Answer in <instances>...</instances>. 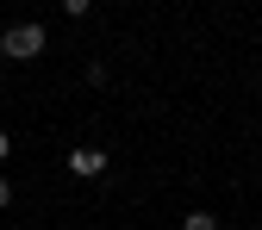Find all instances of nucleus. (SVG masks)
<instances>
[{"instance_id": "1", "label": "nucleus", "mask_w": 262, "mask_h": 230, "mask_svg": "<svg viewBox=\"0 0 262 230\" xmlns=\"http://www.w3.org/2000/svg\"><path fill=\"white\" fill-rule=\"evenodd\" d=\"M44 25L38 19H19V25H7L0 31V56H13V62H31V56H44Z\"/></svg>"}, {"instance_id": "2", "label": "nucleus", "mask_w": 262, "mask_h": 230, "mask_svg": "<svg viewBox=\"0 0 262 230\" xmlns=\"http://www.w3.org/2000/svg\"><path fill=\"white\" fill-rule=\"evenodd\" d=\"M69 174L75 181H100L106 174V149H69Z\"/></svg>"}, {"instance_id": "3", "label": "nucleus", "mask_w": 262, "mask_h": 230, "mask_svg": "<svg viewBox=\"0 0 262 230\" xmlns=\"http://www.w3.org/2000/svg\"><path fill=\"white\" fill-rule=\"evenodd\" d=\"M181 230H219V218H212V212H187Z\"/></svg>"}, {"instance_id": "4", "label": "nucleus", "mask_w": 262, "mask_h": 230, "mask_svg": "<svg viewBox=\"0 0 262 230\" xmlns=\"http://www.w3.org/2000/svg\"><path fill=\"white\" fill-rule=\"evenodd\" d=\"M13 206V181H0V212H7Z\"/></svg>"}, {"instance_id": "5", "label": "nucleus", "mask_w": 262, "mask_h": 230, "mask_svg": "<svg viewBox=\"0 0 262 230\" xmlns=\"http://www.w3.org/2000/svg\"><path fill=\"white\" fill-rule=\"evenodd\" d=\"M7 156H13V137H7V131H0V162H7Z\"/></svg>"}]
</instances>
